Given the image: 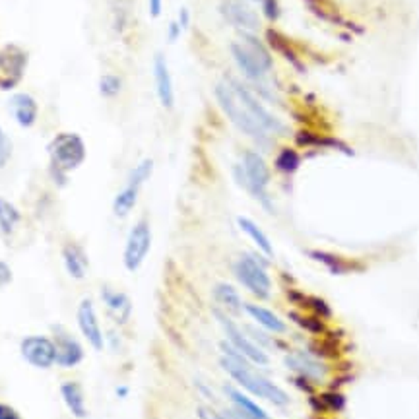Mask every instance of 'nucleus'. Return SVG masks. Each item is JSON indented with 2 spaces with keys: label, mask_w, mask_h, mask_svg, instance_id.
I'll list each match as a JSON object with an SVG mask.
<instances>
[{
  "label": "nucleus",
  "mask_w": 419,
  "mask_h": 419,
  "mask_svg": "<svg viewBox=\"0 0 419 419\" xmlns=\"http://www.w3.org/2000/svg\"><path fill=\"white\" fill-rule=\"evenodd\" d=\"M12 278H14L12 268L4 260H0V287H6L12 281Z\"/></svg>",
  "instance_id": "nucleus-32"
},
{
  "label": "nucleus",
  "mask_w": 419,
  "mask_h": 419,
  "mask_svg": "<svg viewBox=\"0 0 419 419\" xmlns=\"http://www.w3.org/2000/svg\"><path fill=\"white\" fill-rule=\"evenodd\" d=\"M10 157H12V140L8 138L4 128L0 126V169L10 162Z\"/></svg>",
  "instance_id": "nucleus-29"
},
{
  "label": "nucleus",
  "mask_w": 419,
  "mask_h": 419,
  "mask_svg": "<svg viewBox=\"0 0 419 419\" xmlns=\"http://www.w3.org/2000/svg\"><path fill=\"white\" fill-rule=\"evenodd\" d=\"M20 219H22L20 210L16 208L12 202L0 196V233L2 235H12L16 225L20 224Z\"/></svg>",
  "instance_id": "nucleus-25"
},
{
  "label": "nucleus",
  "mask_w": 419,
  "mask_h": 419,
  "mask_svg": "<svg viewBox=\"0 0 419 419\" xmlns=\"http://www.w3.org/2000/svg\"><path fill=\"white\" fill-rule=\"evenodd\" d=\"M123 90V80L116 74H103L99 80V92L103 97H115Z\"/></svg>",
  "instance_id": "nucleus-26"
},
{
  "label": "nucleus",
  "mask_w": 419,
  "mask_h": 419,
  "mask_svg": "<svg viewBox=\"0 0 419 419\" xmlns=\"http://www.w3.org/2000/svg\"><path fill=\"white\" fill-rule=\"evenodd\" d=\"M216 318L219 320V324L224 326V332L227 336V344L231 346L237 353L245 357L247 361L255 365H268V356L264 353L262 349L256 346L255 341L248 338L247 334L241 332L237 326L233 324V320L221 310H216Z\"/></svg>",
  "instance_id": "nucleus-9"
},
{
  "label": "nucleus",
  "mask_w": 419,
  "mask_h": 419,
  "mask_svg": "<svg viewBox=\"0 0 419 419\" xmlns=\"http://www.w3.org/2000/svg\"><path fill=\"white\" fill-rule=\"evenodd\" d=\"M62 260H64V268L68 272L70 278L84 279L90 268L87 256L78 245H66L62 248Z\"/></svg>",
  "instance_id": "nucleus-19"
},
{
  "label": "nucleus",
  "mask_w": 419,
  "mask_h": 419,
  "mask_svg": "<svg viewBox=\"0 0 419 419\" xmlns=\"http://www.w3.org/2000/svg\"><path fill=\"white\" fill-rule=\"evenodd\" d=\"M233 59L237 62L239 70L250 80H260L272 68V56L266 47L250 33H245L243 41H235L229 47Z\"/></svg>",
  "instance_id": "nucleus-3"
},
{
  "label": "nucleus",
  "mask_w": 419,
  "mask_h": 419,
  "mask_svg": "<svg viewBox=\"0 0 419 419\" xmlns=\"http://www.w3.org/2000/svg\"><path fill=\"white\" fill-rule=\"evenodd\" d=\"M243 309L247 310L248 315L255 318L256 322L262 326L264 330H268V332L281 334L284 330H286V324L281 322V318H279L276 312H272V310L260 307V305H255V303H245V305H243Z\"/></svg>",
  "instance_id": "nucleus-20"
},
{
  "label": "nucleus",
  "mask_w": 419,
  "mask_h": 419,
  "mask_svg": "<svg viewBox=\"0 0 419 419\" xmlns=\"http://www.w3.org/2000/svg\"><path fill=\"white\" fill-rule=\"evenodd\" d=\"M256 2H260V0H256Z\"/></svg>",
  "instance_id": "nucleus-38"
},
{
  "label": "nucleus",
  "mask_w": 419,
  "mask_h": 419,
  "mask_svg": "<svg viewBox=\"0 0 419 419\" xmlns=\"http://www.w3.org/2000/svg\"><path fill=\"white\" fill-rule=\"evenodd\" d=\"M54 346H56V365H61L64 369L70 367H76L82 363L84 359V348L82 344L72 336L70 332H66L62 326H54Z\"/></svg>",
  "instance_id": "nucleus-13"
},
{
  "label": "nucleus",
  "mask_w": 419,
  "mask_h": 419,
  "mask_svg": "<svg viewBox=\"0 0 419 419\" xmlns=\"http://www.w3.org/2000/svg\"><path fill=\"white\" fill-rule=\"evenodd\" d=\"M221 349H224V357L219 359V365H221V369H224L239 387L248 390L250 394L268 400V402H272L274 406H287V403H289V396H287L278 384H274L272 380H268L266 377H262V375L253 371L247 359L241 356V353H237L227 341L221 344Z\"/></svg>",
  "instance_id": "nucleus-2"
},
{
  "label": "nucleus",
  "mask_w": 419,
  "mask_h": 419,
  "mask_svg": "<svg viewBox=\"0 0 419 419\" xmlns=\"http://www.w3.org/2000/svg\"><path fill=\"white\" fill-rule=\"evenodd\" d=\"M51 169L59 175H66L78 169L85 159V144L76 132H61L49 144Z\"/></svg>",
  "instance_id": "nucleus-4"
},
{
  "label": "nucleus",
  "mask_w": 419,
  "mask_h": 419,
  "mask_svg": "<svg viewBox=\"0 0 419 419\" xmlns=\"http://www.w3.org/2000/svg\"><path fill=\"white\" fill-rule=\"evenodd\" d=\"M78 328L80 332L85 338V341L92 346L93 349L101 351L103 346H105V336H103V330H101L99 318H97V312H95V305H93L92 299H82L80 305H78Z\"/></svg>",
  "instance_id": "nucleus-11"
},
{
  "label": "nucleus",
  "mask_w": 419,
  "mask_h": 419,
  "mask_svg": "<svg viewBox=\"0 0 419 419\" xmlns=\"http://www.w3.org/2000/svg\"><path fill=\"white\" fill-rule=\"evenodd\" d=\"M152 171H154V162L152 159H142V162L130 171V177H128V183L132 185L142 186L146 183L147 178L152 177Z\"/></svg>",
  "instance_id": "nucleus-27"
},
{
  "label": "nucleus",
  "mask_w": 419,
  "mask_h": 419,
  "mask_svg": "<svg viewBox=\"0 0 419 419\" xmlns=\"http://www.w3.org/2000/svg\"><path fill=\"white\" fill-rule=\"evenodd\" d=\"M8 105H10V113L16 119V123L20 124L22 128H31L35 124L39 115V105L30 93H14L8 101Z\"/></svg>",
  "instance_id": "nucleus-15"
},
{
  "label": "nucleus",
  "mask_w": 419,
  "mask_h": 419,
  "mask_svg": "<svg viewBox=\"0 0 419 419\" xmlns=\"http://www.w3.org/2000/svg\"><path fill=\"white\" fill-rule=\"evenodd\" d=\"M154 80H155V93L157 99L165 109H171L175 105V92H173V80L167 62L163 59L162 53L155 54L154 59Z\"/></svg>",
  "instance_id": "nucleus-14"
},
{
  "label": "nucleus",
  "mask_w": 419,
  "mask_h": 419,
  "mask_svg": "<svg viewBox=\"0 0 419 419\" xmlns=\"http://www.w3.org/2000/svg\"><path fill=\"white\" fill-rule=\"evenodd\" d=\"M61 396L68 411L78 419H85L87 418V406H85V398H84V390L82 387L74 382V380H66L61 384Z\"/></svg>",
  "instance_id": "nucleus-18"
},
{
  "label": "nucleus",
  "mask_w": 419,
  "mask_h": 419,
  "mask_svg": "<svg viewBox=\"0 0 419 419\" xmlns=\"http://www.w3.org/2000/svg\"><path fill=\"white\" fill-rule=\"evenodd\" d=\"M147 6H150V16H152V18H159L163 0H147Z\"/></svg>",
  "instance_id": "nucleus-35"
},
{
  "label": "nucleus",
  "mask_w": 419,
  "mask_h": 419,
  "mask_svg": "<svg viewBox=\"0 0 419 419\" xmlns=\"http://www.w3.org/2000/svg\"><path fill=\"white\" fill-rule=\"evenodd\" d=\"M326 403H328L332 410H341V408H344V403H346V400H344V396L330 394V396H326Z\"/></svg>",
  "instance_id": "nucleus-34"
},
{
  "label": "nucleus",
  "mask_w": 419,
  "mask_h": 419,
  "mask_svg": "<svg viewBox=\"0 0 419 419\" xmlns=\"http://www.w3.org/2000/svg\"><path fill=\"white\" fill-rule=\"evenodd\" d=\"M225 394L229 396V400L235 406V410H239L241 413H245L247 418L250 419H270L268 418V413L258 406L256 402H253L247 394H243L241 390L233 387H225Z\"/></svg>",
  "instance_id": "nucleus-21"
},
{
  "label": "nucleus",
  "mask_w": 419,
  "mask_h": 419,
  "mask_svg": "<svg viewBox=\"0 0 419 419\" xmlns=\"http://www.w3.org/2000/svg\"><path fill=\"white\" fill-rule=\"evenodd\" d=\"M152 247V229L147 219H140L128 233V239L124 245L123 262L128 272H136L146 260L147 253Z\"/></svg>",
  "instance_id": "nucleus-7"
},
{
  "label": "nucleus",
  "mask_w": 419,
  "mask_h": 419,
  "mask_svg": "<svg viewBox=\"0 0 419 419\" xmlns=\"http://www.w3.org/2000/svg\"><path fill=\"white\" fill-rule=\"evenodd\" d=\"M260 2H262L264 16H266L268 20H278L279 18L278 0H260Z\"/></svg>",
  "instance_id": "nucleus-31"
},
{
  "label": "nucleus",
  "mask_w": 419,
  "mask_h": 419,
  "mask_svg": "<svg viewBox=\"0 0 419 419\" xmlns=\"http://www.w3.org/2000/svg\"><path fill=\"white\" fill-rule=\"evenodd\" d=\"M237 224H239L241 231L247 235L248 239L255 243L256 247L262 250L264 255L266 256H274V248H272V243L270 239L266 237V233L258 227V225L253 221V219H248V217H243L241 216L239 219H237Z\"/></svg>",
  "instance_id": "nucleus-22"
},
{
  "label": "nucleus",
  "mask_w": 419,
  "mask_h": 419,
  "mask_svg": "<svg viewBox=\"0 0 419 419\" xmlns=\"http://www.w3.org/2000/svg\"><path fill=\"white\" fill-rule=\"evenodd\" d=\"M196 415H198V419H235L229 411H216L210 406H198Z\"/></svg>",
  "instance_id": "nucleus-30"
},
{
  "label": "nucleus",
  "mask_w": 419,
  "mask_h": 419,
  "mask_svg": "<svg viewBox=\"0 0 419 419\" xmlns=\"http://www.w3.org/2000/svg\"><path fill=\"white\" fill-rule=\"evenodd\" d=\"M235 175L241 181V185L247 186L250 194H255L264 206L270 208V200L266 196V186L270 183V169L262 159V155L256 152H245L243 155V165L235 169Z\"/></svg>",
  "instance_id": "nucleus-5"
},
{
  "label": "nucleus",
  "mask_w": 419,
  "mask_h": 419,
  "mask_svg": "<svg viewBox=\"0 0 419 419\" xmlns=\"http://www.w3.org/2000/svg\"><path fill=\"white\" fill-rule=\"evenodd\" d=\"M214 297H216V301L224 307L225 310H229L231 315H237L243 309V301H241L239 293H237V289L229 284H217L214 287Z\"/></svg>",
  "instance_id": "nucleus-24"
},
{
  "label": "nucleus",
  "mask_w": 419,
  "mask_h": 419,
  "mask_svg": "<svg viewBox=\"0 0 419 419\" xmlns=\"http://www.w3.org/2000/svg\"><path fill=\"white\" fill-rule=\"evenodd\" d=\"M235 276L255 297H258V299H268L270 297V276H268V272L264 270V266L256 260L255 256H241L239 260L235 262Z\"/></svg>",
  "instance_id": "nucleus-6"
},
{
  "label": "nucleus",
  "mask_w": 419,
  "mask_h": 419,
  "mask_svg": "<svg viewBox=\"0 0 419 419\" xmlns=\"http://www.w3.org/2000/svg\"><path fill=\"white\" fill-rule=\"evenodd\" d=\"M219 12L225 18V22L245 33H255L260 30V18L243 0H224L219 4Z\"/></svg>",
  "instance_id": "nucleus-12"
},
{
  "label": "nucleus",
  "mask_w": 419,
  "mask_h": 419,
  "mask_svg": "<svg viewBox=\"0 0 419 419\" xmlns=\"http://www.w3.org/2000/svg\"><path fill=\"white\" fill-rule=\"evenodd\" d=\"M286 363L291 371L299 372L301 377H307V379L320 380L326 372L324 365L309 353H305V351H297V353L287 356Z\"/></svg>",
  "instance_id": "nucleus-16"
},
{
  "label": "nucleus",
  "mask_w": 419,
  "mask_h": 419,
  "mask_svg": "<svg viewBox=\"0 0 419 419\" xmlns=\"http://www.w3.org/2000/svg\"><path fill=\"white\" fill-rule=\"evenodd\" d=\"M299 165V155L293 150H281L276 159V167L284 173H293Z\"/></svg>",
  "instance_id": "nucleus-28"
},
{
  "label": "nucleus",
  "mask_w": 419,
  "mask_h": 419,
  "mask_svg": "<svg viewBox=\"0 0 419 419\" xmlns=\"http://www.w3.org/2000/svg\"><path fill=\"white\" fill-rule=\"evenodd\" d=\"M28 66V53L20 45L8 43L0 49V90L8 92L20 84Z\"/></svg>",
  "instance_id": "nucleus-8"
},
{
  "label": "nucleus",
  "mask_w": 419,
  "mask_h": 419,
  "mask_svg": "<svg viewBox=\"0 0 419 419\" xmlns=\"http://www.w3.org/2000/svg\"><path fill=\"white\" fill-rule=\"evenodd\" d=\"M101 299L105 303V307H107L109 315L115 318V322L119 324H124L128 318H130V299L126 297L121 291H115V289H111V287H103L101 289Z\"/></svg>",
  "instance_id": "nucleus-17"
},
{
  "label": "nucleus",
  "mask_w": 419,
  "mask_h": 419,
  "mask_svg": "<svg viewBox=\"0 0 419 419\" xmlns=\"http://www.w3.org/2000/svg\"><path fill=\"white\" fill-rule=\"evenodd\" d=\"M181 25H178L177 22H171L169 23V30H167V39H169L171 43H173V41H177L178 39V35H181Z\"/></svg>",
  "instance_id": "nucleus-36"
},
{
  "label": "nucleus",
  "mask_w": 419,
  "mask_h": 419,
  "mask_svg": "<svg viewBox=\"0 0 419 419\" xmlns=\"http://www.w3.org/2000/svg\"><path fill=\"white\" fill-rule=\"evenodd\" d=\"M0 419H22V418H20V413H18L12 406L0 402Z\"/></svg>",
  "instance_id": "nucleus-33"
},
{
  "label": "nucleus",
  "mask_w": 419,
  "mask_h": 419,
  "mask_svg": "<svg viewBox=\"0 0 419 419\" xmlns=\"http://www.w3.org/2000/svg\"><path fill=\"white\" fill-rule=\"evenodd\" d=\"M140 194V186L132 185V183H126L121 193L116 194L115 200H113V212H115L116 217H126L132 212V208L136 206V200H138Z\"/></svg>",
  "instance_id": "nucleus-23"
},
{
  "label": "nucleus",
  "mask_w": 419,
  "mask_h": 419,
  "mask_svg": "<svg viewBox=\"0 0 419 419\" xmlns=\"http://www.w3.org/2000/svg\"><path fill=\"white\" fill-rule=\"evenodd\" d=\"M20 353L28 363L37 369H49L56 365V346L49 336H25L20 344Z\"/></svg>",
  "instance_id": "nucleus-10"
},
{
  "label": "nucleus",
  "mask_w": 419,
  "mask_h": 419,
  "mask_svg": "<svg viewBox=\"0 0 419 419\" xmlns=\"http://www.w3.org/2000/svg\"><path fill=\"white\" fill-rule=\"evenodd\" d=\"M178 25H181V30H186L188 28V23H190V14H188V10L186 8H181L178 10Z\"/></svg>",
  "instance_id": "nucleus-37"
},
{
  "label": "nucleus",
  "mask_w": 419,
  "mask_h": 419,
  "mask_svg": "<svg viewBox=\"0 0 419 419\" xmlns=\"http://www.w3.org/2000/svg\"><path fill=\"white\" fill-rule=\"evenodd\" d=\"M216 99L227 119L241 132L256 140L268 138V134L284 132V124L260 105L253 93L237 80H224L216 85Z\"/></svg>",
  "instance_id": "nucleus-1"
}]
</instances>
